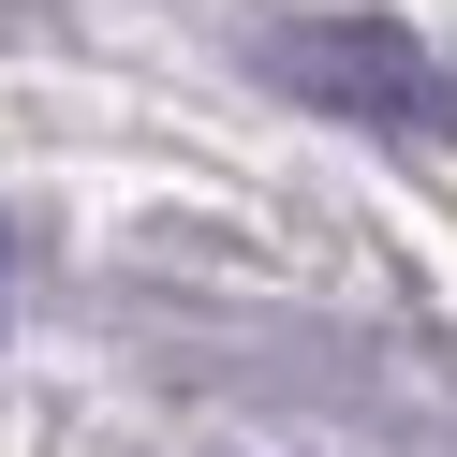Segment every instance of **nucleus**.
<instances>
[{
	"mask_svg": "<svg viewBox=\"0 0 457 457\" xmlns=\"http://www.w3.org/2000/svg\"><path fill=\"white\" fill-rule=\"evenodd\" d=\"M266 74L295 104H325V119L443 133V60H428V30H398V15H295V30H266Z\"/></svg>",
	"mask_w": 457,
	"mask_h": 457,
	"instance_id": "nucleus-1",
	"label": "nucleus"
}]
</instances>
